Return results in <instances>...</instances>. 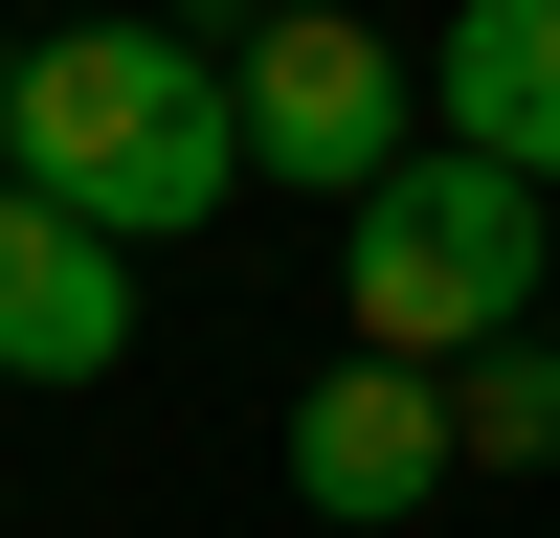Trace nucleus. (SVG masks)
<instances>
[{
	"instance_id": "nucleus-6",
	"label": "nucleus",
	"mask_w": 560,
	"mask_h": 538,
	"mask_svg": "<svg viewBox=\"0 0 560 538\" xmlns=\"http://www.w3.org/2000/svg\"><path fill=\"white\" fill-rule=\"evenodd\" d=\"M448 134H493V157L560 179V0H448Z\"/></svg>"
},
{
	"instance_id": "nucleus-3",
	"label": "nucleus",
	"mask_w": 560,
	"mask_h": 538,
	"mask_svg": "<svg viewBox=\"0 0 560 538\" xmlns=\"http://www.w3.org/2000/svg\"><path fill=\"white\" fill-rule=\"evenodd\" d=\"M224 90H247V157L269 179H337V202L404 157V113H427V68H404L382 23H337V0H269V23L224 45Z\"/></svg>"
},
{
	"instance_id": "nucleus-2",
	"label": "nucleus",
	"mask_w": 560,
	"mask_h": 538,
	"mask_svg": "<svg viewBox=\"0 0 560 538\" xmlns=\"http://www.w3.org/2000/svg\"><path fill=\"white\" fill-rule=\"evenodd\" d=\"M538 269H560L538 157H493V134H404V157L359 179L337 292H359L382 359H493V337H538Z\"/></svg>"
},
{
	"instance_id": "nucleus-4",
	"label": "nucleus",
	"mask_w": 560,
	"mask_h": 538,
	"mask_svg": "<svg viewBox=\"0 0 560 538\" xmlns=\"http://www.w3.org/2000/svg\"><path fill=\"white\" fill-rule=\"evenodd\" d=\"M448 471H471V426H448V359H382V337H359L337 382L292 404V493H314L337 538H359V516H427Z\"/></svg>"
},
{
	"instance_id": "nucleus-7",
	"label": "nucleus",
	"mask_w": 560,
	"mask_h": 538,
	"mask_svg": "<svg viewBox=\"0 0 560 538\" xmlns=\"http://www.w3.org/2000/svg\"><path fill=\"white\" fill-rule=\"evenodd\" d=\"M448 426H471V471H560V359H538V337L448 359Z\"/></svg>"
},
{
	"instance_id": "nucleus-8",
	"label": "nucleus",
	"mask_w": 560,
	"mask_h": 538,
	"mask_svg": "<svg viewBox=\"0 0 560 538\" xmlns=\"http://www.w3.org/2000/svg\"><path fill=\"white\" fill-rule=\"evenodd\" d=\"M0 179H23V45H0Z\"/></svg>"
},
{
	"instance_id": "nucleus-1",
	"label": "nucleus",
	"mask_w": 560,
	"mask_h": 538,
	"mask_svg": "<svg viewBox=\"0 0 560 538\" xmlns=\"http://www.w3.org/2000/svg\"><path fill=\"white\" fill-rule=\"evenodd\" d=\"M23 179L90 202L113 247L224 224V202H247V90H224V45H179V23H68V45H23Z\"/></svg>"
},
{
	"instance_id": "nucleus-5",
	"label": "nucleus",
	"mask_w": 560,
	"mask_h": 538,
	"mask_svg": "<svg viewBox=\"0 0 560 538\" xmlns=\"http://www.w3.org/2000/svg\"><path fill=\"white\" fill-rule=\"evenodd\" d=\"M135 359V247L45 179H0V382H113Z\"/></svg>"
}]
</instances>
